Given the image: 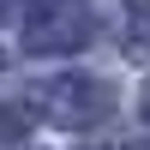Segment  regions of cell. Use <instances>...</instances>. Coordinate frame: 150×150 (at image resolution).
I'll return each instance as SVG.
<instances>
[{
    "label": "cell",
    "instance_id": "6da1fadb",
    "mask_svg": "<svg viewBox=\"0 0 150 150\" xmlns=\"http://www.w3.org/2000/svg\"><path fill=\"white\" fill-rule=\"evenodd\" d=\"M36 108L54 126H96V120H108L114 96H108V84L84 78V72H60V78L36 84Z\"/></svg>",
    "mask_w": 150,
    "mask_h": 150
},
{
    "label": "cell",
    "instance_id": "7a4b0ae2",
    "mask_svg": "<svg viewBox=\"0 0 150 150\" xmlns=\"http://www.w3.org/2000/svg\"><path fill=\"white\" fill-rule=\"evenodd\" d=\"M90 36H96V24H90V12H84L78 0L42 6L30 24H24V48H30V54H78Z\"/></svg>",
    "mask_w": 150,
    "mask_h": 150
},
{
    "label": "cell",
    "instance_id": "3957f363",
    "mask_svg": "<svg viewBox=\"0 0 150 150\" xmlns=\"http://www.w3.org/2000/svg\"><path fill=\"white\" fill-rule=\"evenodd\" d=\"M126 54L150 66V0H126Z\"/></svg>",
    "mask_w": 150,
    "mask_h": 150
},
{
    "label": "cell",
    "instance_id": "277c9868",
    "mask_svg": "<svg viewBox=\"0 0 150 150\" xmlns=\"http://www.w3.org/2000/svg\"><path fill=\"white\" fill-rule=\"evenodd\" d=\"M24 132H30V120H24L18 108H6V102H0V144H18Z\"/></svg>",
    "mask_w": 150,
    "mask_h": 150
},
{
    "label": "cell",
    "instance_id": "5b68a950",
    "mask_svg": "<svg viewBox=\"0 0 150 150\" xmlns=\"http://www.w3.org/2000/svg\"><path fill=\"white\" fill-rule=\"evenodd\" d=\"M138 108H144V120H150V78H144V90H138Z\"/></svg>",
    "mask_w": 150,
    "mask_h": 150
},
{
    "label": "cell",
    "instance_id": "8992f818",
    "mask_svg": "<svg viewBox=\"0 0 150 150\" xmlns=\"http://www.w3.org/2000/svg\"><path fill=\"white\" fill-rule=\"evenodd\" d=\"M138 150H150V144H138Z\"/></svg>",
    "mask_w": 150,
    "mask_h": 150
}]
</instances>
